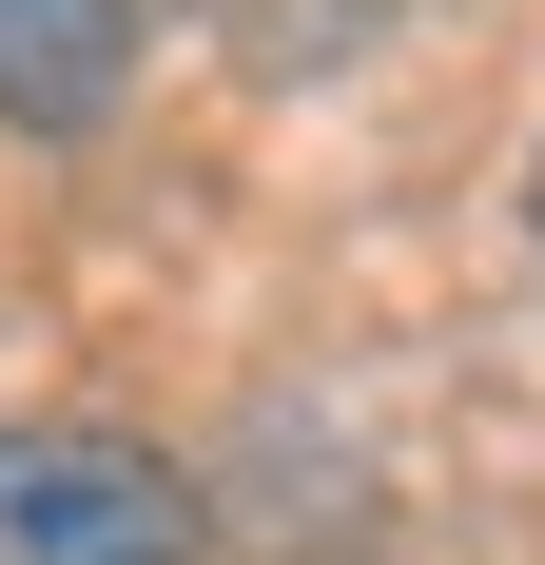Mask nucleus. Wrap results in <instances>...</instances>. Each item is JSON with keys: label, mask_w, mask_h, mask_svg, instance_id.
Segmentation results:
<instances>
[{"label": "nucleus", "mask_w": 545, "mask_h": 565, "mask_svg": "<svg viewBox=\"0 0 545 565\" xmlns=\"http://www.w3.org/2000/svg\"><path fill=\"white\" fill-rule=\"evenodd\" d=\"M137 78V0H0V117L20 137H98Z\"/></svg>", "instance_id": "f03ea898"}, {"label": "nucleus", "mask_w": 545, "mask_h": 565, "mask_svg": "<svg viewBox=\"0 0 545 565\" xmlns=\"http://www.w3.org/2000/svg\"><path fill=\"white\" fill-rule=\"evenodd\" d=\"M0 565H195V488L117 429H0Z\"/></svg>", "instance_id": "f257e3e1"}, {"label": "nucleus", "mask_w": 545, "mask_h": 565, "mask_svg": "<svg viewBox=\"0 0 545 565\" xmlns=\"http://www.w3.org/2000/svg\"><path fill=\"white\" fill-rule=\"evenodd\" d=\"M526 234H545V157H526Z\"/></svg>", "instance_id": "7ed1b4c3"}]
</instances>
